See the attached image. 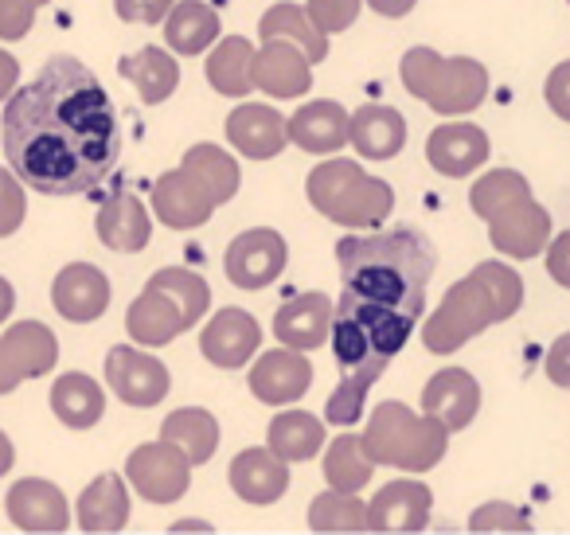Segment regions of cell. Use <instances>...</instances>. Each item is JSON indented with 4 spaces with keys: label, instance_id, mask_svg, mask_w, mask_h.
Returning <instances> with one entry per match:
<instances>
[{
    "label": "cell",
    "instance_id": "cell-1",
    "mask_svg": "<svg viewBox=\"0 0 570 535\" xmlns=\"http://www.w3.org/2000/svg\"><path fill=\"white\" fill-rule=\"evenodd\" d=\"M0 134L9 168L40 196H82L121 157L110 95L75 56H51L28 87L9 95Z\"/></svg>",
    "mask_w": 570,
    "mask_h": 535
},
{
    "label": "cell",
    "instance_id": "cell-2",
    "mask_svg": "<svg viewBox=\"0 0 570 535\" xmlns=\"http://www.w3.org/2000/svg\"><path fill=\"white\" fill-rule=\"evenodd\" d=\"M414 324H419V313L411 309H391L344 290V298L333 309V329H328V344H333L336 368H341V383L325 402L328 426L360 422L367 391L387 371V363L403 352Z\"/></svg>",
    "mask_w": 570,
    "mask_h": 535
},
{
    "label": "cell",
    "instance_id": "cell-3",
    "mask_svg": "<svg viewBox=\"0 0 570 535\" xmlns=\"http://www.w3.org/2000/svg\"><path fill=\"white\" fill-rule=\"evenodd\" d=\"M344 290L391 309H426V282L434 278L438 251L422 231L395 227L380 235H348L336 243Z\"/></svg>",
    "mask_w": 570,
    "mask_h": 535
},
{
    "label": "cell",
    "instance_id": "cell-4",
    "mask_svg": "<svg viewBox=\"0 0 570 535\" xmlns=\"http://www.w3.org/2000/svg\"><path fill=\"white\" fill-rule=\"evenodd\" d=\"M520 305L523 278L504 262H481L458 285H450L438 313H430L426 329H422V344L438 356H450L489 324L508 321Z\"/></svg>",
    "mask_w": 570,
    "mask_h": 535
},
{
    "label": "cell",
    "instance_id": "cell-5",
    "mask_svg": "<svg viewBox=\"0 0 570 535\" xmlns=\"http://www.w3.org/2000/svg\"><path fill=\"white\" fill-rule=\"evenodd\" d=\"M445 446H450V430H445L442 418L414 415L399 399L380 402L364 430L367 457L375 465H391V469H406V473L434 469L445 457Z\"/></svg>",
    "mask_w": 570,
    "mask_h": 535
},
{
    "label": "cell",
    "instance_id": "cell-6",
    "mask_svg": "<svg viewBox=\"0 0 570 535\" xmlns=\"http://www.w3.org/2000/svg\"><path fill=\"white\" fill-rule=\"evenodd\" d=\"M309 204L341 227H380L395 207V192L380 176H367L356 160L333 157L309 173Z\"/></svg>",
    "mask_w": 570,
    "mask_h": 535
},
{
    "label": "cell",
    "instance_id": "cell-7",
    "mask_svg": "<svg viewBox=\"0 0 570 535\" xmlns=\"http://www.w3.org/2000/svg\"><path fill=\"white\" fill-rule=\"evenodd\" d=\"M403 87L442 118L473 114L489 95V71L476 59H442L434 48H411L403 56Z\"/></svg>",
    "mask_w": 570,
    "mask_h": 535
},
{
    "label": "cell",
    "instance_id": "cell-8",
    "mask_svg": "<svg viewBox=\"0 0 570 535\" xmlns=\"http://www.w3.org/2000/svg\"><path fill=\"white\" fill-rule=\"evenodd\" d=\"M126 477L137 488V496L149 504H173L188 493L191 485V461L173 441H145L129 454Z\"/></svg>",
    "mask_w": 570,
    "mask_h": 535
},
{
    "label": "cell",
    "instance_id": "cell-9",
    "mask_svg": "<svg viewBox=\"0 0 570 535\" xmlns=\"http://www.w3.org/2000/svg\"><path fill=\"white\" fill-rule=\"evenodd\" d=\"M59 363V340L48 324L17 321L0 337V395L17 391L24 379L48 376Z\"/></svg>",
    "mask_w": 570,
    "mask_h": 535
},
{
    "label": "cell",
    "instance_id": "cell-10",
    "mask_svg": "<svg viewBox=\"0 0 570 535\" xmlns=\"http://www.w3.org/2000/svg\"><path fill=\"white\" fill-rule=\"evenodd\" d=\"M215 207H219V196L191 165L173 168V173H165L153 184V212L173 231L204 227L215 215Z\"/></svg>",
    "mask_w": 570,
    "mask_h": 535
},
{
    "label": "cell",
    "instance_id": "cell-11",
    "mask_svg": "<svg viewBox=\"0 0 570 535\" xmlns=\"http://www.w3.org/2000/svg\"><path fill=\"white\" fill-rule=\"evenodd\" d=\"M106 383L126 407H157L173 387V376L157 356L134 344H118L106 352Z\"/></svg>",
    "mask_w": 570,
    "mask_h": 535
},
{
    "label": "cell",
    "instance_id": "cell-12",
    "mask_svg": "<svg viewBox=\"0 0 570 535\" xmlns=\"http://www.w3.org/2000/svg\"><path fill=\"white\" fill-rule=\"evenodd\" d=\"M285 259H289L285 239L269 227H254V231H243V235L227 246L223 270H227V278L238 290H262V285L277 282V274L285 270Z\"/></svg>",
    "mask_w": 570,
    "mask_h": 535
},
{
    "label": "cell",
    "instance_id": "cell-13",
    "mask_svg": "<svg viewBox=\"0 0 570 535\" xmlns=\"http://www.w3.org/2000/svg\"><path fill=\"white\" fill-rule=\"evenodd\" d=\"M250 395L262 399L266 407H285V402H297L313 383V368L297 348H269L254 360L250 376Z\"/></svg>",
    "mask_w": 570,
    "mask_h": 535
},
{
    "label": "cell",
    "instance_id": "cell-14",
    "mask_svg": "<svg viewBox=\"0 0 570 535\" xmlns=\"http://www.w3.org/2000/svg\"><path fill=\"white\" fill-rule=\"evenodd\" d=\"M489 239L500 254L535 259L547 246V239H551V215L531 196L512 200V204H504L497 215H489Z\"/></svg>",
    "mask_w": 570,
    "mask_h": 535
},
{
    "label": "cell",
    "instance_id": "cell-15",
    "mask_svg": "<svg viewBox=\"0 0 570 535\" xmlns=\"http://www.w3.org/2000/svg\"><path fill=\"white\" fill-rule=\"evenodd\" d=\"M254 90L269 98H297L309 95L313 87V64L305 51L289 40H262V51H254L250 64Z\"/></svg>",
    "mask_w": 570,
    "mask_h": 535
},
{
    "label": "cell",
    "instance_id": "cell-16",
    "mask_svg": "<svg viewBox=\"0 0 570 535\" xmlns=\"http://www.w3.org/2000/svg\"><path fill=\"white\" fill-rule=\"evenodd\" d=\"M4 508H9V519L20 532L56 535V532H67V524H71V508H67L63 488L43 477L17 480V485L9 488V496H4Z\"/></svg>",
    "mask_w": 570,
    "mask_h": 535
},
{
    "label": "cell",
    "instance_id": "cell-17",
    "mask_svg": "<svg viewBox=\"0 0 570 535\" xmlns=\"http://www.w3.org/2000/svg\"><path fill=\"white\" fill-rule=\"evenodd\" d=\"M434 493L422 480H391L367 500V527L372 532H422L430 524Z\"/></svg>",
    "mask_w": 570,
    "mask_h": 535
},
{
    "label": "cell",
    "instance_id": "cell-18",
    "mask_svg": "<svg viewBox=\"0 0 570 535\" xmlns=\"http://www.w3.org/2000/svg\"><path fill=\"white\" fill-rule=\"evenodd\" d=\"M51 301H56L59 317H67L71 324H90L110 305V282L90 262H71L51 282Z\"/></svg>",
    "mask_w": 570,
    "mask_h": 535
},
{
    "label": "cell",
    "instance_id": "cell-19",
    "mask_svg": "<svg viewBox=\"0 0 570 535\" xmlns=\"http://www.w3.org/2000/svg\"><path fill=\"white\" fill-rule=\"evenodd\" d=\"M262 344V329L246 309H223L207 321L199 332V352L215 363V368H243Z\"/></svg>",
    "mask_w": 570,
    "mask_h": 535
},
{
    "label": "cell",
    "instance_id": "cell-20",
    "mask_svg": "<svg viewBox=\"0 0 570 535\" xmlns=\"http://www.w3.org/2000/svg\"><path fill=\"white\" fill-rule=\"evenodd\" d=\"M333 301L325 293L309 290L297 293L294 301H285L274 317V337L282 340L285 348H297V352H313L328 340V329H333Z\"/></svg>",
    "mask_w": 570,
    "mask_h": 535
},
{
    "label": "cell",
    "instance_id": "cell-21",
    "mask_svg": "<svg viewBox=\"0 0 570 535\" xmlns=\"http://www.w3.org/2000/svg\"><path fill=\"white\" fill-rule=\"evenodd\" d=\"M430 165L442 176H469L489 160V134L473 121H453V126H438L426 142Z\"/></svg>",
    "mask_w": 570,
    "mask_h": 535
},
{
    "label": "cell",
    "instance_id": "cell-22",
    "mask_svg": "<svg viewBox=\"0 0 570 535\" xmlns=\"http://www.w3.org/2000/svg\"><path fill=\"white\" fill-rule=\"evenodd\" d=\"M223 129H227L230 145L250 160L277 157L285 149V142H289V129H285L282 114L274 106H258V103H243Z\"/></svg>",
    "mask_w": 570,
    "mask_h": 535
},
{
    "label": "cell",
    "instance_id": "cell-23",
    "mask_svg": "<svg viewBox=\"0 0 570 535\" xmlns=\"http://www.w3.org/2000/svg\"><path fill=\"white\" fill-rule=\"evenodd\" d=\"M422 410L442 418L450 434L465 430L476 418V410H481V387H476V379L465 368H445L422 391Z\"/></svg>",
    "mask_w": 570,
    "mask_h": 535
},
{
    "label": "cell",
    "instance_id": "cell-24",
    "mask_svg": "<svg viewBox=\"0 0 570 535\" xmlns=\"http://www.w3.org/2000/svg\"><path fill=\"white\" fill-rule=\"evenodd\" d=\"M227 480L246 504L266 508V504H274L285 496V488H289V469H285V461L269 446L266 449H243V454L230 461Z\"/></svg>",
    "mask_w": 570,
    "mask_h": 535
},
{
    "label": "cell",
    "instance_id": "cell-25",
    "mask_svg": "<svg viewBox=\"0 0 570 535\" xmlns=\"http://www.w3.org/2000/svg\"><path fill=\"white\" fill-rule=\"evenodd\" d=\"M98 239H102L110 251H121V254H137L149 246V235H153V220L145 212V204L134 196L129 188H118L102 207H98Z\"/></svg>",
    "mask_w": 570,
    "mask_h": 535
},
{
    "label": "cell",
    "instance_id": "cell-26",
    "mask_svg": "<svg viewBox=\"0 0 570 535\" xmlns=\"http://www.w3.org/2000/svg\"><path fill=\"white\" fill-rule=\"evenodd\" d=\"M348 142L356 145L360 157L367 160H391L406 145V121L395 106L367 103L348 118Z\"/></svg>",
    "mask_w": 570,
    "mask_h": 535
},
{
    "label": "cell",
    "instance_id": "cell-27",
    "mask_svg": "<svg viewBox=\"0 0 570 535\" xmlns=\"http://www.w3.org/2000/svg\"><path fill=\"white\" fill-rule=\"evenodd\" d=\"M348 118L341 103H305L294 118L285 121L289 142L302 145L305 153H341L348 145Z\"/></svg>",
    "mask_w": 570,
    "mask_h": 535
},
{
    "label": "cell",
    "instance_id": "cell-28",
    "mask_svg": "<svg viewBox=\"0 0 570 535\" xmlns=\"http://www.w3.org/2000/svg\"><path fill=\"white\" fill-rule=\"evenodd\" d=\"M126 329H129V337H134L137 344L160 348V344H168V340L180 337V332L188 329V321H184L180 305H176L165 290H157V285H145L141 298L129 305Z\"/></svg>",
    "mask_w": 570,
    "mask_h": 535
},
{
    "label": "cell",
    "instance_id": "cell-29",
    "mask_svg": "<svg viewBox=\"0 0 570 535\" xmlns=\"http://www.w3.org/2000/svg\"><path fill=\"white\" fill-rule=\"evenodd\" d=\"M129 524V493L118 473L95 477L79 496V527L82 532H121Z\"/></svg>",
    "mask_w": 570,
    "mask_h": 535
},
{
    "label": "cell",
    "instance_id": "cell-30",
    "mask_svg": "<svg viewBox=\"0 0 570 535\" xmlns=\"http://www.w3.org/2000/svg\"><path fill=\"white\" fill-rule=\"evenodd\" d=\"M165 40L176 56H199L219 40V17L204 0H176L165 17Z\"/></svg>",
    "mask_w": 570,
    "mask_h": 535
},
{
    "label": "cell",
    "instance_id": "cell-31",
    "mask_svg": "<svg viewBox=\"0 0 570 535\" xmlns=\"http://www.w3.org/2000/svg\"><path fill=\"white\" fill-rule=\"evenodd\" d=\"M51 410H56L59 422L71 426V430H90V426L102 418L106 395L90 376L67 371V376H59L56 387H51Z\"/></svg>",
    "mask_w": 570,
    "mask_h": 535
},
{
    "label": "cell",
    "instance_id": "cell-32",
    "mask_svg": "<svg viewBox=\"0 0 570 535\" xmlns=\"http://www.w3.org/2000/svg\"><path fill=\"white\" fill-rule=\"evenodd\" d=\"M118 71L121 79L134 82L145 106H160L180 82V64L165 48H141L137 56H126L118 64Z\"/></svg>",
    "mask_w": 570,
    "mask_h": 535
},
{
    "label": "cell",
    "instance_id": "cell-33",
    "mask_svg": "<svg viewBox=\"0 0 570 535\" xmlns=\"http://www.w3.org/2000/svg\"><path fill=\"white\" fill-rule=\"evenodd\" d=\"M325 446V422L309 410H282V415L269 422V449L289 461H309L313 454H321Z\"/></svg>",
    "mask_w": 570,
    "mask_h": 535
},
{
    "label": "cell",
    "instance_id": "cell-34",
    "mask_svg": "<svg viewBox=\"0 0 570 535\" xmlns=\"http://www.w3.org/2000/svg\"><path fill=\"white\" fill-rule=\"evenodd\" d=\"M258 32H262V40L297 43L309 64H325V56H328V36L321 32V28L309 20V12L297 9V4H274V9L262 17Z\"/></svg>",
    "mask_w": 570,
    "mask_h": 535
},
{
    "label": "cell",
    "instance_id": "cell-35",
    "mask_svg": "<svg viewBox=\"0 0 570 535\" xmlns=\"http://www.w3.org/2000/svg\"><path fill=\"white\" fill-rule=\"evenodd\" d=\"M160 438L173 441V446H180L191 465H204L207 457L215 454V446H219V422H215L212 410L184 407V410H173V415L165 418Z\"/></svg>",
    "mask_w": 570,
    "mask_h": 535
},
{
    "label": "cell",
    "instance_id": "cell-36",
    "mask_svg": "<svg viewBox=\"0 0 570 535\" xmlns=\"http://www.w3.org/2000/svg\"><path fill=\"white\" fill-rule=\"evenodd\" d=\"M250 64H254V43L246 40V36H227V40H219V48L207 56V82L227 98L250 95L254 90Z\"/></svg>",
    "mask_w": 570,
    "mask_h": 535
},
{
    "label": "cell",
    "instance_id": "cell-37",
    "mask_svg": "<svg viewBox=\"0 0 570 535\" xmlns=\"http://www.w3.org/2000/svg\"><path fill=\"white\" fill-rule=\"evenodd\" d=\"M375 461L364 449V434H341L333 438L325 454V480L328 488H341V493H360V488L372 480Z\"/></svg>",
    "mask_w": 570,
    "mask_h": 535
},
{
    "label": "cell",
    "instance_id": "cell-38",
    "mask_svg": "<svg viewBox=\"0 0 570 535\" xmlns=\"http://www.w3.org/2000/svg\"><path fill=\"white\" fill-rule=\"evenodd\" d=\"M309 527L313 532H372L367 527V504L356 493H341V488H328L313 500Z\"/></svg>",
    "mask_w": 570,
    "mask_h": 535
},
{
    "label": "cell",
    "instance_id": "cell-39",
    "mask_svg": "<svg viewBox=\"0 0 570 535\" xmlns=\"http://www.w3.org/2000/svg\"><path fill=\"white\" fill-rule=\"evenodd\" d=\"M149 285L165 290L168 298H173L176 305H180V313H184V321H188V329H191V324H199V317H204L207 305H212V290H207V282L199 274H191V270H184V266L157 270V274L149 278Z\"/></svg>",
    "mask_w": 570,
    "mask_h": 535
},
{
    "label": "cell",
    "instance_id": "cell-40",
    "mask_svg": "<svg viewBox=\"0 0 570 535\" xmlns=\"http://www.w3.org/2000/svg\"><path fill=\"white\" fill-rule=\"evenodd\" d=\"M523 196H531V184L523 181L520 173H512V168H492V173H484L481 181L469 188V207H473L481 220H489V215H497L504 204L523 200Z\"/></svg>",
    "mask_w": 570,
    "mask_h": 535
},
{
    "label": "cell",
    "instance_id": "cell-41",
    "mask_svg": "<svg viewBox=\"0 0 570 535\" xmlns=\"http://www.w3.org/2000/svg\"><path fill=\"white\" fill-rule=\"evenodd\" d=\"M184 165H191L199 176H204L207 184L215 188V196H219V204H227V200H235L238 192V165L230 153H223L219 145H191L188 153H184Z\"/></svg>",
    "mask_w": 570,
    "mask_h": 535
},
{
    "label": "cell",
    "instance_id": "cell-42",
    "mask_svg": "<svg viewBox=\"0 0 570 535\" xmlns=\"http://www.w3.org/2000/svg\"><path fill=\"white\" fill-rule=\"evenodd\" d=\"M24 215H28L24 181H20L12 168H0V239L17 235Z\"/></svg>",
    "mask_w": 570,
    "mask_h": 535
},
{
    "label": "cell",
    "instance_id": "cell-43",
    "mask_svg": "<svg viewBox=\"0 0 570 535\" xmlns=\"http://www.w3.org/2000/svg\"><path fill=\"white\" fill-rule=\"evenodd\" d=\"M469 532H531V519L504 500H489L469 516Z\"/></svg>",
    "mask_w": 570,
    "mask_h": 535
},
{
    "label": "cell",
    "instance_id": "cell-44",
    "mask_svg": "<svg viewBox=\"0 0 570 535\" xmlns=\"http://www.w3.org/2000/svg\"><path fill=\"white\" fill-rule=\"evenodd\" d=\"M360 9H364V0H309L305 4V12H309V20L321 28V32H344V28L356 25Z\"/></svg>",
    "mask_w": 570,
    "mask_h": 535
},
{
    "label": "cell",
    "instance_id": "cell-45",
    "mask_svg": "<svg viewBox=\"0 0 570 535\" xmlns=\"http://www.w3.org/2000/svg\"><path fill=\"white\" fill-rule=\"evenodd\" d=\"M36 0H0V40H24L36 25Z\"/></svg>",
    "mask_w": 570,
    "mask_h": 535
},
{
    "label": "cell",
    "instance_id": "cell-46",
    "mask_svg": "<svg viewBox=\"0 0 570 535\" xmlns=\"http://www.w3.org/2000/svg\"><path fill=\"white\" fill-rule=\"evenodd\" d=\"M173 4L176 0H114V12H118L126 25H160Z\"/></svg>",
    "mask_w": 570,
    "mask_h": 535
},
{
    "label": "cell",
    "instance_id": "cell-47",
    "mask_svg": "<svg viewBox=\"0 0 570 535\" xmlns=\"http://www.w3.org/2000/svg\"><path fill=\"white\" fill-rule=\"evenodd\" d=\"M543 95H547V106H551V110L559 114L562 121H570V59L554 67L551 79H547Z\"/></svg>",
    "mask_w": 570,
    "mask_h": 535
},
{
    "label": "cell",
    "instance_id": "cell-48",
    "mask_svg": "<svg viewBox=\"0 0 570 535\" xmlns=\"http://www.w3.org/2000/svg\"><path fill=\"white\" fill-rule=\"evenodd\" d=\"M547 379L570 391V332H562L551 344V352H547Z\"/></svg>",
    "mask_w": 570,
    "mask_h": 535
},
{
    "label": "cell",
    "instance_id": "cell-49",
    "mask_svg": "<svg viewBox=\"0 0 570 535\" xmlns=\"http://www.w3.org/2000/svg\"><path fill=\"white\" fill-rule=\"evenodd\" d=\"M547 270H551V278L562 290H570V231H562V235L547 246Z\"/></svg>",
    "mask_w": 570,
    "mask_h": 535
},
{
    "label": "cell",
    "instance_id": "cell-50",
    "mask_svg": "<svg viewBox=\"0 0 570 535\" xmlns=\"http://www.w3.org/2000/svg\"><path fill=\"white\" fill-rule=\"evenodd\" d=\"M17 79H20V64L9 56V51H0V103L17 90Z\"/></svg>",
    "mask_w": 570,
    "mask_h": 535
},
{
    "label": "cell",
    "instance_id": "cell-51",
    "mask_svg": "<svg viewBox=\"0 0 570 535\" xmlns=\"http://www.w3.org/2000/svg\"><path fill=\"white\" fill-rule=\"evenodd\" d=\"M367 4H372L380 17H406V12H411L419 0H367Z\"/></svg>",
    "mask_w": 570,
    "mask_h": 535
},
{
    "label": "cell",
    "instance_id": "cell-52",
    "mask_svg": "<svg viewBox=\"0 0 570 535\" xmlns=\"http://www.w3.org/2000/svg\"><path fill=\"white\" fill-rule=\"evenodd\" d=\"M12 309H17V290L9 285V278H0V324L9 321Z\"/></svg>",
    "mask_w": 570,
    "mask_h": 535
},
{
    "label": "cell",
    "instance_id": "cell-53",
    "mask_svg": "<svg viewBox=\"0 0 570 535\" xmlns=\"http://www.w3.org/2000/svg\"><path fill=\"white\" fill-rule=\"evenodd\" d=\"M12 461H17V449H12V441H9V434L0 430V477L12 469Z\"/></svg>",
    "mask_w": 570,
    "mask_h": 535
},
{
    "label": "cell",
    "instance_id": "cell-54",
    "mask_svg": "<svg viewBox=\"0 0 570 535\" xmlns=\"http://www.w3.org/2000/svg\"><path fill=\"white\" fill-rule=\"evenodd\" d=\"M173 532H212V524H204V519H180Z\"/></svg>",
    "mask_w": 570,
    "mask_h": 535
},
{
    "label": "cell",
    "instance_id": "cell-55",
    "mask_svg": "<svg viewBox=\"0 0 570 535\" xmlns=\"http://www.w3.org/2000/svg\"><path fill=\"white\" fill-rule=\"evenodd\" d=\"M36 4H48V0H36Z\"/></svg>",
    "mask_w": 570,
    "mask_h": 535
}]
</instances>
